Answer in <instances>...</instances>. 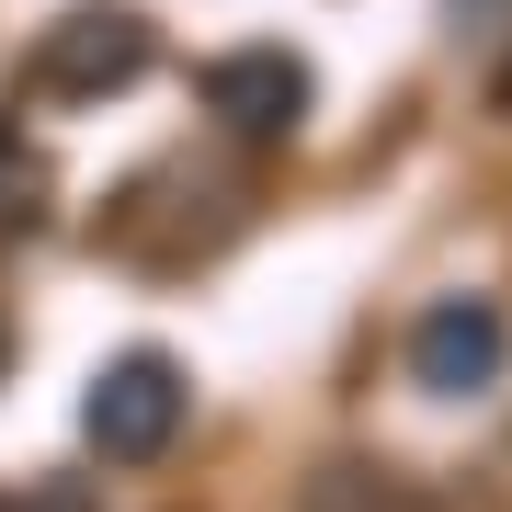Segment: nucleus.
I'll list each match as a JSON object with an SVG mask.
<instances>
[{"mask_svg": "<svg viewBox=\"0 0 512 512\" xmlns=\"http://www.w3.org/2000/svg\"><path fill=\"white\" fill-rule=\"evenodd\" d=\"M296 512H410V490H399L387 467H319Z\"/></svg>", "mask_w": 512, "mask_h": 512, "instance_id": "39448f33", "label": "nucleus"}, {"mask_svg": "<svg viewBox=\"0 0 512 512\" xmlns=\"http://www.w3.org/2000/svg\"><path fill=\"white\" fill-rule=\"evenodd\" d=\"M501 103H512V69H501Z\"/></svg>", "mask_w": 512, "mask_h": 512, "instance_id": "9d476101", "label": "nucleus"}, {"mask_svg": "<svg viewBox=\"0 0 512 512\" xmlns=\"http://www.w3.org/2000/svg\"><path fill=\"white\" fill-rule=\"evenodd\" d=\"M0 512H92V490H80V478H35V490L0 501Z\"/></svg>", "mask_w": 512, "mask_h": 512, "instance_id": "0eeeda50", "label": "nucleus"}, {"mask_svg": "<svg viewBox=\"0 0 512 512\" xmlns=\"http://www.w3.org/2000/svg\"><path fill=\"white\" fill-rule=\"evenodd\" d=\"M183 365L171 353H114V365L92 376V399H80V433H92V456H114V467H148V456H171V433H183Z\"/></svg>", "mask_w": 512, "mask_h": 512, "instance_id": "f257e3e1", "label": "nucleus"}, {"mask_svg": "<svg viewBox=\"0 0 512 512\" xmlns=\"http://www.w3.org/2000/svg\"><path fill=\"white\" fill-rule=\"evenodd\" d=\"M0 376H12V330H0Z\"/></svg>", "mask_w": 512, "mask_h": 512, "instance_id": "1a4fd4ad", "label": "nucleus"}, {"mask_svg": "<svg viewBox=\"0 0 512 512\" xmlns=\"http://www.w3.org/2000/svg\"><path fill=\"white\" fill-rule=\"evenodd\" d=\"M512 376V319L501 296H433V308L410 319V387H433V399H478V387Z\"/></svg>", "mask_w": 512, "mask_h": 512, "instance_id": "f03ea898", "label": "nucleus"}, {"mask_svg": "<svg viewBox=\"0 0 512 512\" xmlns=\"http://www.w3.org/2000/svg\"><path fill=\"white\" fill-rule=\"evenodd\" d=\"M35 205H46V160H35L12 126H0V228H23Z\"/></svg>", "mask_w": 512, "mask_h": 512, "instance_id": "423d86ee", "label": "nucleus"}, {"mask_svg": "<svg viewBox=\"0 0 512 512\" xmlns=\"http://www.w3.org/2000/svg\"><path fill=\"white\" fill-rule=\"evenodd\" d=\"M205 114H217L228 137H251V148H274L308 126V57H285V46H228L217 69H205Z\"/></svg>", "mask_w": 512, "mask_h": 512, "instance_id": "7ed1b4c3", "label": "nucleus"}, {"mask_svg": "<svg viewBox=\"0 0 512 512\" xmlns=\"http://www.w3.org/2000/svg\"><path fill=\"white\" fill-rule=\"evenodd\" d=\"M148 69V23L137 12H69L57 35L35 46V92L46 103H103Z\"/></svg>", "mask_w": 512, "mask_h": 512, "instance_id": "20e7f679", "label": "nucleus"}, {"mask_svg": "<svg viewBox=\"0 0 512 512\" xmlns=\"http://www.w3.org/2000/svg\"><path fill=\"white\" fill-rule=\"evenodd\" d=\"M456 23H478V35H490V23H512V0H456Z\"/></svg>", "mask_w": 512, "mask_h": 512, "instance_id": "6e6552de", "label": "nucleus"}]
</instances>
